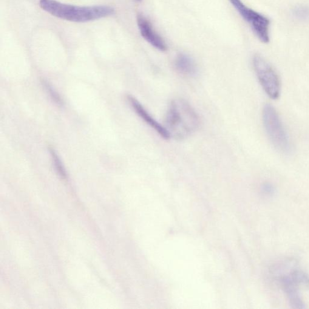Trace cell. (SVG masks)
Segmentation results:
<instances>
[{
  "instance_id": "3957f363",
  "label": "cell",
  "mask_w": 309,
  "mask_h": 309,
  "mask_svg": "<svg viewBox=\"0 0 309 309\" xmlns=\"http://www.w3.org/2000/svg\"><path fill=\"white\" fill-rule=\"evenodd\" d=\"M262 115L266 132L274 147L285 154L290 152V141L276 110L270 104H266Z\"/></svg>"
},
{
  "instance_id": "ba28073f",
  "label": "cell",
  "mask_w": 309,
  "mask_h": 309,
  "mask_svg": "<svg viewBox=\"0 0 309 309\" xmlns=\"http://www.w3.org/2000/svg\"><path fill=\"white\" fill-rule=\"evenodd\" d=\"M175 70L186 77H195L198 74V67L194 59L185 53H180L175 58Z\"/></svg>"
},
{
  "instance_id": "6da1fadb",
  "label": "cell",
  "mask_w": 309,
  "mask_h": 309,
  "mask_svg": "<svg viewBox=\"0 0 309 309\" xmlns=\"http://www.w3.org/2000/svg\"><path fill=\"white\" fill-rule=\"evenodd\" d=\"M200 119L191 104L183 99H175L170 103L165 118V127L171 138L183 140L199 128Z\"/></svg>"
},
{
  "instance_id": "30bf717a",
  "label": "cell",
  "mask_w": 309,
  "mask_h": 309,
  "mask_svg": "<svg viewBox=\"0 0 309 309\" xmlns=\"http://www.w3.org/2000/svg\"><path fill=\"white\" fill-rule=\"evenodd\" d=\"M136 1H142V0H136Z\"/></svg>"
},
{
  "instance_id": "7a4b0ae2",
  "label": "cell",
  "mask_w": 309,
  "mask_h": 309,
  "mask_svg": "<svg viewBox=\"0 0 309 309\" xmlns=\"http://www.w3.org/2000/svg\"><path fill=\"white\" fill-rule=\"evenodd\" d=\"M39 6L51 15L64 20L86 22L112 15L114 8L108 5L76 6L61 3L56 0H39Z\"/></svg>"
},
{
  "instance_id": "52a82bcc",
  "label": "cell",
  "mask_w": 309,
  "mask_h": 309,
  "mask_svg": "<svg viewBox=\"0 0 309 309\" xmlns=\"http://www.w3.org/2000/svg\"><path fill=\"white\" fill-rule=\"evenodd\" d=\"M137 24L141 35L147 42L161 52H165L167 49L166 42L156 32L153 26L145 16L142 14L137 15Z\"/></svg>"
},
{
  "instance_id": "5b68a950",
  "label": "cell",
  "mask_w": 309,
  "mask_h": 309,
  "mask_svg": "<svg viewBox=\"0 0 309 309\" xmlns=\"http://www.w3.org/2000/svg\"><path fill=\"white\" fill-rule=\"evenodd\" d=\"M252 64L261 86L269 97L273 99L279 98L280 83L276 71L260 55L254 56Z\"/></svg>"
},
{
  "instance_id": "277c9868",
  "label": "cell",
  "mask_w": 309,
  "mask_h": 309,
  "mask_svg": "<svg viewBox=\"0 0 309 309\" xmlns=\"http://www.w3.org/2000/svg\"><path fill=\"white\" fill-rule=\"evenodd\" d=\"M229 1L236 8L242 18L250 25L252 30L258 39L263 43H268L270 40V21L267 17L246 6L241 0H229Z\"/></svg>"
},
{
  "instance_id": "8992f818",
  "label": "cell",
  "mask_w": 309,
  "mask_h": 309,
  "mask_svg": "<svg viewBox=\"0 0 309 309\" xmlns=\"http://www.w3.org/2000/svg\"><path fill=\"white\" fill-rule=\"evenodd\" d=\"M130 106H132L134 111L147 124L158 133V134L162 137L164 140H169L171 138L169 133L167 131L165 126L158 122L152 116L149 114L148 111L144 108L140 102L137 100L133 96L129 95L127 96Z\"/></svg>"
},
{
  "instance_id": "9c48e42d",
  "label": "cell",
  "mask_w": 309,
  "mask_h": 309,
  "mask_svg": "<svg viewBox=\"0 0 309 309\" xmlns=\"http://www.w3.org/2000/svg\"><path fill=\"white\" fill-rule=\"evenodd\" d=\"M51 155H52V159L55 163V165L57 169L58 172L62 176H65V173L64 169V167L62 166V162L60 160V158H59L57 154L54 151L53 149H50Z\"/></svg>"
}]
</instances>
